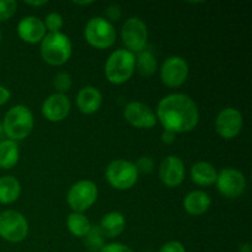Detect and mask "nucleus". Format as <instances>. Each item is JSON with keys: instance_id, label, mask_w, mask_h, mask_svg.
Instances as JSON below:
<instances>
[{"instance_id": "obj_33", "label": "nucleus", "mask_w": 252, "mask_h": 252, "mask_svg": "<svg viewBox=\"0 0 252 252\" xmlns=\"http://www.w3.org/2000/svg\"><path fill=\"white\" fill-rule=\"evenodd\" d=\"M10 96H11V93H10L9 89L0 85V106L5 105L10 100Z\"/></svg>"}, {"instance_id": "obj_9", "label": "nucleus", "mask_w": 252, "mask_h": 252, "mask_svg": "<svg viewBox=\"0 0 252 252\" xmlns=\"http://www.w3.org/2000/svg\"><path fill=\"white\" fill-rule=\"evenodd\" d=\"M122 41L127 51L139 53L147 48L148 30L147 25L139 17H129L126 20L121 31Z\"/></svg>"}, {"instance_id": "obj_19", "label": "nucleus", "mask_w": 252, "mask_h": 252, "mask_svg": "<svg viewBox=\"0 0 252 252\" xmlns=\"http://www.w3.org/2000/svg\"><path fill=\"white\" fill-rule=\"evenodd\" d=\"M98 226L105 238H117L125 230L126 218L120 212H110L102 217Z\"/></svg>"}, {"instance_id": "obj_34", "label": "nucleus", "mask_w": 252, "mask_h": 252, "mask_svg": "<svg viewBox=\"0 0 252 252\" xmlns=\"http://www.w3.org/2000/svg\"><path fill=\"white\" fill-rule=\"evenodd\" d=\"M175 133L174 132H170V130H166L164 129V132H162L161 134V140L162 143H165V144H171V143L175 142Z\"/></svg>"}, {"instance_id": "obj_21", "label": "nucleus", "mask_w": 252, "mask_h": 252, "mask_svg": "<svg viewBox=\"0 0 252 252\" xmlns=\"http://www.w3.org/2000/svg\"><path fill=\"white\" fill-rule=\"evenodd\" d=\"M20 193H21V185L16 177L10 175L0 177V203H14L20 197Z\"/></svg>"}, {"instance_id": "obj_11", "label": "nucleus", "mask_w": 252, "mask_h": 252, "mask_svg": "<svg viewBox=\"0 0 252 252\" xmlns=\"http://www.w3.org/2000/svg\"><path fill=\"white\" fill-rule=\"evenodd\" d=\"M189 76V64L182 57H169L160 68L161 81L169 88H179Z\"/></svg>"}, {"instance_id": "obj_14", "label": "nucleus", "mask_w": 252, "mask_h": 252, "mask_svg": "<svg viewBox=\"0 0 252 252\" xmlns=\"http://www.w3.org/2000/svg\"><path fill=\"white\" fill-rule=\"evenodd\" d=\"M70 100L65 94H52L42 105V115L51 122H61L69 115Z\"/></svg>"}, {"instance_id": "obj_23", "label": "nucleus", "mask_w": 252, "mask_h": 252, "mask_svg": "<svg viewBox=\"0 0 252 252\" xmlns=\"http://www.w3.org/2000/svg\"><path fill=\"white\" fill-rule=\"evenodd\" d=\"M66 226H68L69 231L73 234L76 238H84L89 230L91 229V223L88 219V217L84 216L83 213H76L73 212L69 214L68 219H66Z\"/></svg>"}, {"instance_id": "obj_20", "label": "nucleus", "mask_w": 252, "mask_h": 252, "mask_svg": "<svg viewBox=\"0 0 252 252\" xmlns=\"http://www.w3.org/2000/svg\"><path fill=\"white\" fill-rule=\"evenodd\" d=\"M218 172L216 167L207 161H198L191 167V179L198 186H212L216 184Z\"/></svg>"}, {"instance_id": "obj_13", "label": "nucleus", "mask_w": 252, "mask_h": 252, "mask_svg": "<svg viewBox=\"0 0 252 252\" xmlns=\"http://www.w3.org/2000/svg\"><path fill=\"white\" fill-rule=\"evenodd\" d=\"M123 115L133 127L149 129L157 125V116L154 115L152 108L138 101H132L128 103L125 107Z\"/></svg>"}, {"instance_id": "obj_26", "label": "nucleus", "mask_w": 252, "mask_h": 252, "mask_svg": "<svg viewBox=\"0 0 252 252\" xmlns=\"http://www.w3.org/2000/svg\"><path fill=\"white\" fill-rule=\"evenodd\" d=\"M71 84H73L71 76L68 73H65V71H61V73H58L54 76L53 85L59 94H65L66 91L70 90Z\"/></svg>"}, {"instance_id": "obj_24", "label": "nucleus", "mask_w": 252, "mask_h": 252, "mask_svg": "<svg viewBox=\"0 0 252 252\" xmlns=\"http://www.w3.org/2000/svg\"><path fill=\"white\" fill-rule=\"evenodd\" d=\"M135 68L143 76H152L157 71L158 63L154 54L148 49L139 52L135 58Z\"/></svg>"}, {"instance_id": "obj_38", "label": "nucleus", "mask_w": 252, "mask_h": 252, "mask_svg": "<svg viewBox=\"0 0 252 252\" xmlns=\"http://www.w3.org/2000/svg\"><path fill=\"white\" fill-rule=\"evenodd\" d=\"M2 133H4V129H2V123L0 122V137H1Z\"/></svg>"}, {"instance_id": "obj_39", "label": "nucleus", "mask_w": 252, "mask_h": 252, "mask_svg": "<svg viewBox=\"0 0 252 252\" xmlns=\"http://www.w3.org/2000/svg\"><path fill=\"white\" fill-rule=\"evenodd\" d=\"M0 42H1V31H0Z\"/></svg>"}, {"instance_id": "obj_4", "label": "nucleus", "mask_w": 252, "mask_h": 252, "mask_svg": "<svg viewBox=\"0 0 252 252\" xmlns=\"http://www.w3.org/2000/svg\"><path fill=\"white\" fill-rule=\"evenodd\" d=\"M135 69L134 53L127 49L112 52L105 64V75L110 83L123 84L132 78Z\"/></svg>"}, {"instance_id": "obj_27", "label": "nucleus", "mask_w": 252, "mask_h": 252, "mask_svg": "<svg viewBox=\"0 0 252 252\" xmlns=\"http://www.w3.org/2000/svg\"><path fill=\"white\" fill-rule=\"evenodd\" d=\"M44 26L51 33L53 32H61V29L63 27V16L58 12H51L46 16V20H44Z\"/></svg>"}, {"instance_id": "obj_32", "label": "nucleus", "mask_w": 252, "mask_h": 252, "mask_svg": "<svg viewBox=\"0 0 252 252\" xmlns=\"http://www.w3.org/2000/svg\"><path fill=\"white\" fill-rule=\"evenodd\" d=\"M100 252H134L130 248H128L127 245H123L121 243H112L105 245V248L102 249Z\"/></svg>"}, {"instance_id": "obj_28", "label": "nucleus", "mask_w": 252, "mask_h": 252, "mask_svg": "<svg viewBox=\"0 0 252 252\" xmlns=\"http://www.w3.org/2000/svg\"><path fill=\"white\" fill-rule=\"evenodd\" d=\"M16 9L17 2L15 0H0V22L14 16Z\"/></svg>"}, {"instance_id": "obj_36", "label": "nucleus", "mask_w": 252, "mask_h": 252, "mask_svg": "<svg viewBox=\"0 0 252 252\" xmlns=\"http://www.w3.org/2000/svg\"><path fill=\"white\" fill-rule=\"evenodd\" d=\"M240 252H251V246L249 244H244L240 246Z\"/></svg>"}, {"instance_id": "obj_35", "label": "nucleus", "mask_w": 252, "mask_h": 252, "mask_svg": "<svg viewBox=\"0 0 252 252\" xmlns=\"http://www.w3.org/2000/svg\"><path fill=\"white\" fill-rule=\"evenodd\" d=\"M25 2L29 5H32V6H42V5L48 4V1H47V0H41V1H29V0H27V1H25Z\"/></svg>"}, {"instance_id": "obj_7", "label": "nucleus", "mask_w": 252, "mask_h": 252, "mask_svg": "<svg viewBox=\"0 0 252 252\" xmlns=\"http://www.w3.org/2000/svg\"><path fill=\"white\" fill-rule=\"evenodd\" d=\"M97 196L98 189L95 182L90 180H81L70 187L66 194V202L74 212L83 213L93 207Z\"/></svg>"}, {"instance_id": "obj_17", "label": "nucleus", "mask_w": 252, "mask_h": 252, "mask_svg": "<svg viewBox=\"0 0 252 252\" xmlns=\"http://www.w3.org/2000/svg\"><path fill=\"white\" fill-rule=\"evenodd\" d=\"M102 103V95L95 86H85L81 89L76 97L79 110L85 115H91L98 111Z\"/></svg>"}, {"instance_id": "obj_40", "label": "nucleus", "mask_w": 252, "mask_h": 252, "mask_svg": "<svg viewBox=\"0 0 252 252\" xmlns=\"http://www.w3.org/2000/svg\"><path fill=\"white\" fill-rule=\"evenodd\" d=\"M145 252H150V251H145Z\"/></svg>"}, {"instance_id": "obj_5", "label": "nucleus", "mask_w": 252, "mask_h": 252, "mask_svg": "<svg viewBox=\"0 0 252 252\" xmlns=\"http://www.w3.org/2000/svg\"><path fill=\"white\" fill-rule=\"evenodd\" d=\"M105 174L108 184L113 189H121V191L132 189L137 184L138 176H139L135 165L123 159L111 161L106 167Z\"/></svg>"}, {"instance_id": "obj_22", "label": "nucleus", "mask_w": 252, "mask_h": 252, "mask_svg": "<svg viewBox=\"0 0 252 252\" xmlns=\"http://www.w3.org/2000/svg\"><path fill=\"white\" fill-rule=\"evenodd\" d=\"M20 158L17 143L11 139L0 142V167L5 170L12 169L17 164Z\"/></svg>"}, {"instance_id": "obj_31", "label": "nucleus", "mask_w": 252, "mask_h": 252, "mask_svg": "<svg viewBox=\"0 0 252 252\" xmlns=\"http://www.w3.org/2000/svg\"><path fill=\"white\" fill-rule=\"evenodd\" d=\"M159 252H186V249H185L184 244H181L180 241H169L164 246H161Z\"/></svg>"}, {"instance_id": "obj_1", "label": "nucleus", "mask_w": 252, "mask_h": 252, "mask_svg": "<svg viewBox=\"0 0 252 252\" xmlns=\"http://www.w3.org/2000/svg\"><path fill=\"white\" fill-rule=\"evenodd\" d=\"M157 118L170 132L186 133L196 128L199 121L197 105L185 94H170L161 98L157 108Z\"/></svg>"}, {"instance_id": "obj_6", "label": "nucleus", "mask_w": 252, "mask_h": 252, "mask_svg": "<svg viewBox=\"0 0 252 252\" xmlns=\"http://www.w3.org/2000/svg\"><path fill=\"white\" fill-rule=\"evenodd\" d=\"M84 36L90 46L98 49L110 48L116 42V30L105 17H93L88 21Z\"/></svg>"}, {"instance_id": "obj_12", "label": "nucleus", "mask_w": 252, "mask_h": 252, "mask_svg": "<svg viewBox=\"0 0 252 252\" xmlns=\"http://www.w3.org/2000/svg\"><path fill=\"white\" fill-rule=\"evenodd\" d=\"M243 128V115L239 110L226 107L219 112L216 120L217 133L224 139H233Z\"/></svg>"}, {"instance_id": "obj_16", "label": "nucleus", "mask_w": 252, "mask_h": 252, "mask_svg": "<svg viewBox=\"0 0 252 252\" xmlns=\"http://www.w3.org/2000/svg\"><path fill=\"white\" fill-rule=\"evenodd\" d=\"M17 34L27 43H38L46 36V26L39 17L26 16L17 25Z\"/></svg>"}, {"instance_id": "obj_18", "label": "nucleus", "mask_w": 252, "mask_h": 252, "mask_svg": "<svg viewBox=\"0 0 252 252\" xmlns=\"http://www.w3.org/2000/svg\"><path fill=\"white\" fill-rule=\"evenodd\" d=\"M212 204V199L208 193L203 191H192L185 197L184 208L191 216H201L206 213Z\"/></svg>"}, {"instance_id": "obj_30", "label": "nucleus", "mask_w": 252, "mask_h": 252, "mask_svg": "<svg viewBox=\"0 0 252 252\" xmlns=\"http://www.w3.org/2000/svg\"><path fill=\"white\" fill-rule=\"evenodd\" d=\"M106 20L107 21H118L122 16V10H121L120 5L117 4H111L107 9L105 10Z\"/></svg>"}, {"instance_id": "obj_8", "label": "nucleus", "mask_w": 252, "mask_h": 252, "mask_svg": "<svg viewBox=\"0 0 252 252\" xmlns=\"http://www.w3.org/2000/svg\"><path fill=\"white\" fill-rule=\"evenodd\" d=\"M29 235V221L16 211L0 213V236L9 243H21Z\"/></svg>"}, {"instance_id": "obj_25", "label": "nucleus", "mask_w": 252, "mask_h": 252, "mask_svg": "<svg viewBox=\"0 0 252 252\" xmlns=\"http://www.w3.org/2000/svg\"><path fill=\"white\" fill-rule=\"evenodd\" d=\"M84 245L90 252H100L105 248V235L100 226H91L89 233L84 236Z\"/></svg>"}, {"instance_id": "obj_15", "label": "nucleus", "mask_w": 252, "mask_h": 252, "mask_svg": "<svg viewBox=\"0 0 252 252\" xmlns=\"http://www.w3.org/2000/svg\"><path fill=\"white\" fill-rule=\"evenodd\" d=\"M160 180L167 187H177L185 179V164L176 155H169L160 164Z\"/></svg>"}, {"instance_id": "obj_2", "label": "nucleus", "mask_w": 252, "mask_h": 252, "mask_svg": "<svg viewBox=\"0 0 252 252\" xmlns=\"http://www.w3.org/2000/svg\"><path fill=\"white\" fill-rule=\"evenodd\" d=\"M4 133L11 140H22L31 134L33 129V115L29 107L24 105L12 106L2 120Z\"/></svg>"}, {"instance_id": "obj_3", "label": "nucleus", "mask_w": 252, "mask_h": 252, "mask_svg": "<svg viewBox=\"0 0 252 252\" xmlns=\"http://www.w3.org/2000/svg\"><path fill=\"white\" fill-rule=\"evenodd\" d=\"M71 42L63 32L47 33L41 41V56L51 65H63L71 56Z\"/></svg>"}, {"instance_id": "obj_37", "label": "nucleus", "mask_w": 252, "mask_h": 252, "mask_svg": "<svg viewBox=\"0 0 252 252\" xmlns=\"http://www.w3.org/2000/svg\"><path fill=\"white\" fill-rule=\"evenodd\" d=\"M94 1L89 0V1H74V4H78V5H89V4H93Z\"/></svg>"}, {"instance_id": "obj_29", "label": "nucleus", "mask_w": 252, "mask_h": 252, "mask_svg": "<svg viewBox=\"0 0 252 252\" xmlns=\"http://www.w3.org/2000/svg\"><path fill=\"white\" fill-rule=\"evenodd\" d=\"M137 167L138 174H150L154 167V161L150 157H142L138 159L137 164H134Z\"/></svg>"}, {"instance_id": "obj_10", "label": "nucleus", "mask_w": 252, "mask_h": 252, "mask_svg": "<svg viewBox=\"0 0 252 252\" xmlns=\"http://www.w3.org/2000/svg\"><path fill=\"white\" fill-rule=\"evenodd\" d=\"M217 189L226 198H236L246 189V179L244 174L233 167L223 169L217 177Z\"/></svg>"}]
</instances>
